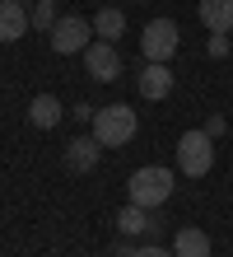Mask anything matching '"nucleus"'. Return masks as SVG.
I'll use <instances>...</instances> for the list:
<instances>
[{"instance_id":"nucleus-1","label":"nucleus","mask_w":233,"mask_h":257,"mask_svg":"<svg viewBox=\"0 0 233 257\" xmlns=\"http://www.w3.org/2000/svg\"><path fill=\"white\" fill-rule=\"evenodd\" d=\"M135 112H131V103H107V108L93 112V141H98L103 150H117V145H131V136H135Z\"/></svg>"},{"instance_id":"nucleus-2","label":"nucleus","mask_w":233,"mask_h":257,"mask_svg":"<svg viewBox=\"0 0 233 257\" xmlns=\"http://www.w3.org/2000/svg\"><path fill=\"white\" fill-rule=\"evenodd\" d=\"M173 173L163 169V164H145V169H135L131 173V183H126V192H131V201L135 206H145V210H159L168 196H173Z\"/></svg>"},{"instance_id":"nucleus-3","label":"nucleus","mask_w":233,"mask_h":257,"mask_svg":"<svg viewBox=\"0 0 233 257\" xmlns=\"http://www.w3.org/2000/svg\"><path fill=\"white\" fill-rule=\"evenodd\" d=\"M177 169L186 178H205L214 169V136L200 126V131H186L177 141Z\"/></svg>"},{"instance_id":"nucleus-4","label":"nucleus","mask_w":233,"mask_h":257,"mask_svg":"<svg viewBox=\"0 0 233 257\" xmlns=\"http://www.w3.org/2000/svg\"><path fill=\"white\" fill-rule=\"evenodd\" d=\"M177 42H182V28L173 19H149L140 33V52H145V61H168L177 52Z\"/></svg>"},{"instance_id":"nucleus-5","label":"nucleus","mask_w":233,"mask_h":257,"mask_svg":"<svg viewBox=\"0 0 233 257\" xmlns=\"http://www.w3.org/2000/svg\"><path fill=\"white\" fill-rule=\"evenodd\" d=\"M52 47H56V56H75V52H84L89 42H93V24L89 19H80V14H66V19H56L52 24Z\"/></svg>"},{"instance_id":"nucleus-6","label":"nucleus","mask_w":233,"mask_h":257,"mask_svg":"<svg viewBox=\"0 0 233 257\" xmlns=\"http://www.w3.org/2000/svg\"><path fill=\"white\" fill-rule=\"evenodd\" d=\"M84 70L93 75L98 84H112L121 75V56H117V42H89L84 47Z\"/></svg>"},{"instance_id":"nucleus-7","label":"nucleus","mask_w":233,"mask_h":257,"mask_svg":"<svg viewBox=\"0 0 233 257\" xmlns=\"http://www.w3.org/2000/svg\"><path fill=\"white\" fill-rule=\"evenodd\" d=\"M135 84H140V98L159 103V98L173 94V70H168V61H149L145 70L135 75Z\"/></svg>"},{"instance_id":"nucleus-8","label":"nucleus","mask_w":233,"mask_h":257,"mask_svg":"<svg viewBox=\"0 0 233 257\" xmlns=\"http://www.w3.org/2000/svg\"><path fill=\"white\" fill-rule=\"evenodd\" d=\"M28 28H33V19H28L24 0H0V42H19Z\"/></svg>"},{"instance_id":"nucleus-9","label":"nucleus","mask_w":233,"mask_h":257,"mask_svg":"<svg viewBox=\"0 0 233 257\" xmlns=\"http://www.w3.org/2000/svg\"><path fill=\"white\" fill-rule=\"evenodd\" d=\"M117 229L126 234V238H140V234H159V220H154V210H145V206H126L117 215Z\"/></svg>"},{"instance_id":"nucleus-10","label":"nucleus","mask_w":233,"mask_h":257,"mask_svg":"<svg viewBox=\"0 0 233 257\" xmlns=\"http://www.w3.org/2000/svg\"><path fill=\"white\" fill-rule=\"evenodd\" d=\"M98 141H93V136H75V141L66 145V169L70 173H89L93 164H98Z\"/></svg>"},{"instance_id":"nucleus-11","label":"nucleus","mask_w":233,"mask_h":257,"mask_svg":"<svg viewBox=\"0 0 233 257\" xmlns=\"http://www.w3.org/2000/svg\"><path fill=\"white\" fill-rule=\"evenodd\" d=\"M173 252L177 257H210V234L196 229V224H186V229H177V238H173Z\"/></svg>"},{"instance_id":"nucleus-12","label":"nucleus","mask_w":233,"mask_h":257,"mask_svg":"<svg viewBox=\"0 0 233 257\" xmlns=\"http://www.w3.org/2000/svg\"><path fill=\"white\" fill-rule=\"evenodd\" d=\"M200 24L210 33H228L233 28V0H200Z\"/></svg>"},{"instance_id":"nucleus-13","label":"nucleus","mask_w":233,"mask_h":257,"mask_svg":"<svg viewBox=\"0 0 233 257\" xmlns=\"http://www.w3.org/2000/svg\"><path fill=\"white\" fill-rule=\"evenodd\" d=\"M61 112H66V108H61V103H56V94H38L33 103H28V122H33V126H56L61 122Z\"/></svg>"},{"instance_id":"nucleus-14","label":"nucleus","mask_w":233,"mask_h":257,"mask_svg":"<svg viewBox=\"0 0 233 257\" xmlns=\"http://www.w3.org/2000/svg\"><path fill=\"white\" fill-rule=\"evenodd\" d=\"M93 33H98L103 42H117L121 33H126V14H121L117 5H107V10H98V14H93Z\"/></svg>"},{"instance_id":"nucleus-15","label":"nucleus","mask_w":233,"mask_h":257,"mask_svg":"<svg viewBox=\"0 0 233 257\" xmlns=\"http://www.w3.org/2000/svg\"><path fill=\"white\" fill-rule=\"evenodd\" d=\"M28 19H33V28H47V33H52V24H56V5H52V0H38V5L28 10Z\"/></svg>"},{"instance_id":"nucleus-16","label":"nucleus","mask_w":233,"mask_h":257,"mask_svg":"<svg viewBox=\"0 0 233 257\" xmlns=\"http://www.w3.org/2000/svg\"><path fill=\"white\" fill-rule=\"evenodd\" d=\"M210 56H214V61H224V56H228V33H214L210 38Z\"/></svg>"},{"instance_id":"nucleus-17","label":"nucleus","mask_w":233,"mask_h":257,"mask_svg":"<svg viewBox=\"0 0 233 257\" xmlns=\"http://www.w3.org/2000/svg\"><path fill=\"white\" fill-rule=\"evenodd\" d=\"M135 257H177V252H168L159 243H145V248H135Z\"/></svg>"},{"instance_id":"nucleus-18","label":"nucleus","mask_w":233,"mask_h":257,"mask_svg":"<svg viewBox=\"0 0 233 257\" xmlns=\"http://www.w3.org/2000/svg\"><path fill=\"white\" fill-rule=\"evenodd\" d=\"M224 126H228L224 117H210V122H205V131H210V136H224Z\"/></svg>"},{"instance_id":"nucleus-19","label":"nucleus","mask_w":233,"mask_h":257,"mask_svg":"<svg viewBox=\"0 0 233 257\" xmlns=\"http://www.w3.org/2000/svg\"><path fill=\"white\" fill-rule=\"evenodd\" d=\"M52 5H56V0H52Z\"/></svg>"}]
</instances>
